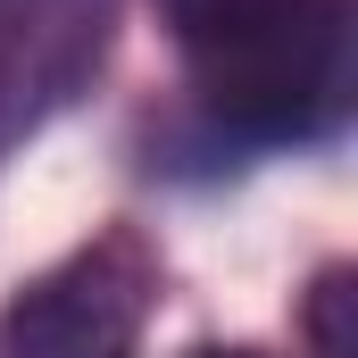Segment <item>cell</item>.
Instances as JSON below:
<instances>
[{"mask_svg": "<svg viewBox=\"0 0 358 358\" xmlns=\"http://www.w3.org/2000/svg\"><path fill=\"white\" fill-rule=\"evenodd\" d=\"M159 283L167 267L134 225H100L0 300V358H134L159 317Z\"/></svg>", "mask_w": 358, "mask_h": 358, "instance_id": "obj_2", "label": "cell"}, {"mask_svg": "<svg viewBox=\"0 0 358 358\" xmlns=\"http://www.w3.org/2000/svg\"><path fill=\"white\" fill-rule=\"evenodd\" d=\"M117 0H0V159L108 67Z\"/></svg>", "mask_w": 358, "mask_h": 358, "instance_id": "obj_3", "label": "cell"}, {"mask_svg": "<svg viewBox=\"0 0 358 358\" xmlns=\"http://www.w3.org/2000/svg\"><path fill=\"white\" fill-rule=\"evenodd\" d=\"M308 358H358V267H325L300 300Z\"/></svg>", "mask_w": 358, "mask_h": 358, "instance_id": "obj_4", "label": "cell"}, {"mask_svg": "<svg viewBox=\"0 0 358 358\" xmlns=\"http://www.w3.org/2000/svg\"><path fill=\"white\" fill-rule=\"evenodd\" d=\"M183 358H267V350H250V342H200V350H183Z\"/></svg>", "mask_w": 358, "mask_h": 358, "instance_id": "obj_5", "label": "cell"}, {"mask_svg": "<svg viewBox=\"0 0 358 358\" xmlns=\"http://www.w3.org/2000/svg\"><path fill=\"white\" fill-rule=\"evenodd\" d=\"M200 117L234 142H317L358 92V0H176Z\"/></svg>", "mask_w": 358, "mask_h": 358, "instance_id": "obj_1", "label": "cell"}]
</instances>
